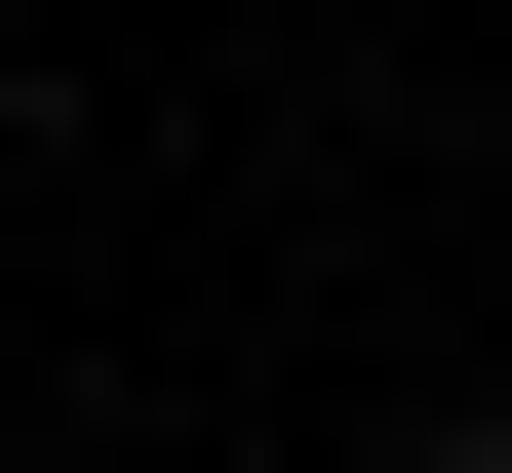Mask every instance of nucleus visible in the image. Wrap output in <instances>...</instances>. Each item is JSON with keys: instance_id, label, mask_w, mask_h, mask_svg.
<instances>
[{"instance_id": "1", "label": "nucleus", "mask_w": 512, "mask_h": 473, "mask_svg": "<svg viewBox=\"0 0 512 473\" xmlns=\"http://www.w3.org/2000/svg\"><path fill=\"white\" fill-rule=\"evenodd\" d=\"M434 473H512V434H434Z\"/></svg>"}]
</instances>
